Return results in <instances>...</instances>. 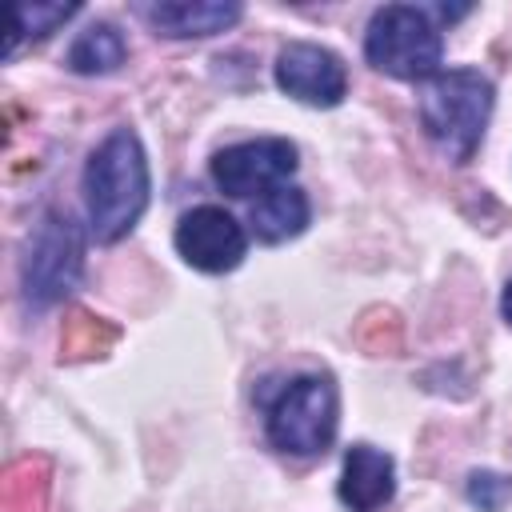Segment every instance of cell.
Instances as JSON below:
<instances>
[{"instance_id": "6da1fadb", "label": "cell", "mask_w": 512, "mask_h": 512, "mask_svg": "<svg viewBox=\"0 0 512 512\" xmlns=\"http://www.w3.org/2000/svg\"><path fill=\"white\" fill-rule=\"evenodd\" d=\"M84 204H88V228L104 244L136 228L148 204V160L136 132L116 128L92 152L84 168Z\"/></svg>"}, {"instance_id": "7a4b0ae2", "label": "cell", "mask_w": 512, "mask_h": 512, "mask_svg": "<svg viewBox=\"0 0 512 512\" xmlns=\"http://www.w3.org/2000/svg\"><path fill=\"white\" fill-rule=\"evenodd\" d=\"M492 116V84L476 68H448L436 72L420 92V124L432 136V144L464 164L484 140Z\"/></svg>"}, {"instance_id": "3957f363", "label": "cell", "mask_w": 512, "mask_h": 512, "mask_svg": "<svg viewBox=\"0 0 512 512\" xmlns=\"http://www.w3.org/2000/svg\"><path fill=\"white\" fill-rule=\"evenodd\" d=\"M440 52H444L440 28L432 24L428 8H412V4L376 8L364 36V56L372 68L396 80H432L440 72Z\"/></svg>"}, {"instance_id": "277c9868", "label": "cell", "mask_w": 512, "mask_h": 512, "mask_svg": "<svg viewBox=\"0 0 512 512\" xmlns=\"http://www.w3.org/2000/svg\"><path fill=\"white\" fill-rule=\"evenodd\" d=\"M268 436L296 456L324 452L336 436V388L324 376H296L268 408Z\"/></svg>"}, {"instance_id": "5b68a950", "label": "cell", "mask_w": 512, "mask_h": 512, "mask_svg": "<svg viewBox=\"0 0 512 512\" xmlns=\"http://www.w3.org/2000/svg\"><path fill=\"white\" fill-rule=\"evenodd\" d=\"M84 264V240L72 216L48 212L36 232L28 236V256H24V296L28 304L44 308L56 304L64 292H72L76 276Z\"/></svg>"}, {"instance_id": "8992f818", "label": "cell", "mask_w": 512, "mask_h": 512, "mask_svg": "<svg viewBox=\"0 0 512 512\" xmlns=\"http://www.w3.org/2000/svg\"><path fill=\"white\" fill-rule=\"evenodd\" d=\"M292 172H296V144H288L280 136L232 144V148L216 152V160H212V180L236 200H252V196L260 200L264 192L288 184Z\"/></svg>"}, {"instance_id": "52a82bcc", "label": "cell", "mask_w": 512, "mask_h": 512, "mask_svg": "<svg viewBox=\"0 0 512 512\" xmlns=\"http://www.w3.org/2000/svg\"><path fill=\"white\" fill-rule=\"evenodd\" d=\"M244 248H248L244 228L236 224L232 212H224L216 204H200L176 224V252L200 272L236 268L244 260Z\"/></svg>"}, {"instance_id": "ba28073f", "label": "cell", "mask_w": 512, "mask_h": 512, "mask_svg": "<svg viewBox=\"0 0 512 512\" xmlns=\"http://www.w3.org/2000/svg\"><path fill=\"white\" fill-rule=\"evenodd\" d=\"M276 84L312 108H332L348 92V72L336 52L320 44H288L276 56Z\"/></svg>"}, {"instance_id": "9c48e42d", "label": "cell", "mask_w": 512, "mask_h": 512, "mask_svg": "<svg viewBox=\"0 0 512 512\" xmlns=\"http://www.w3.org/2000/svg\"><path fill=\"white\" fill-rule=\"evenodd\" d=\"M140 16L172 40H188V36H212L224 32L240 20V4L232 0H172V4H144Z\"/></svg>"}, {"instance_id": "30bf717a", "label": "cell", "mask_w": 512, "mask_h": 512, "mask_svg": "<svg viewBox=\"0 0 512 512\" xmlns=\"http://www.w3.org/2000/svg\"><path fill=\"white\" fill-rule=\"evenodd\" d=\"M392 488H396L392 456L372 444H352L340 472V500L352 512H376L380 504H388Z\"/></svg>"}, {"instance_id": "8fae6325", "label": "cell", "mask_w": 512, "mask_h": 512, "mask_svg": "<svg viewBox=\"0 0 512 512\" xmlns=\"http://www.w3.org/2000/svg\"><path fill=\"white\" fill-rule=\"evenodd\" d=\"M248 224H252V232L264 244H280V240L304 232V224H308V196L300 188H292V184H280V188L264 192L260 200H252Z\"/></svg>"}, {"instance_id": "7c38bea8", "label": "cell", "mask_w": 512, "mask_h": 512, "mask_svg": "<svg viewBox=\"0 0 512 512\" xmlns=\"http://www.w3.org/2000/svg\"><path fill=\"white\" fill-rule=\"evenodd\" d=\"M124 36L112 28V24H92L84 28L72 48H68V68L80 72V76H104V72H116L124 64Z\"/></svg>"}, {"instance_id": "4fadbf2b", "label": "cell", "mask_w": 512, "mask_h": 512, "mask_svg": "<svg viewBox=\"0 0 512 512\" xmlns=\"http://www.w3.org/2000/svg\"><path fill=\"white\" fill-rule=\"evenodd\" d=\"M72 16H76V4H16L12 8V32H8L4 56H12L20 40H44L48 32H56Z\"/></svg>"}, {"instance_id": "5bb4252c", "label": "cell", "mask_w": 512, "mask_h": 512, "mask_svg": "<svg viewBox=\"0 0 512 512\" xmlns=\"http://www.w3.org/2000/svg\"><path fill=\"white\" fill-rule=\"evenodd\" d=\"M508 492H512V480H508V476H496V472H476L472 484H468V496H472L484 512H496Z\"/></svg>"}, {"instance_id": "9a60e30c", "label": "cell", "mask_w": 512, "mask_h": 512, "mask_svg": "<svg viewBox=\"0 0 512 512\" xmlns=\"http://www.w3.org/2000/svg\"><path fill=\"white\" fill-rule=\"evenodd\" d=\"M500 308H504V320L512 324V280H508V288H504V300H500Z\"/></svg>"}]
</instances>
